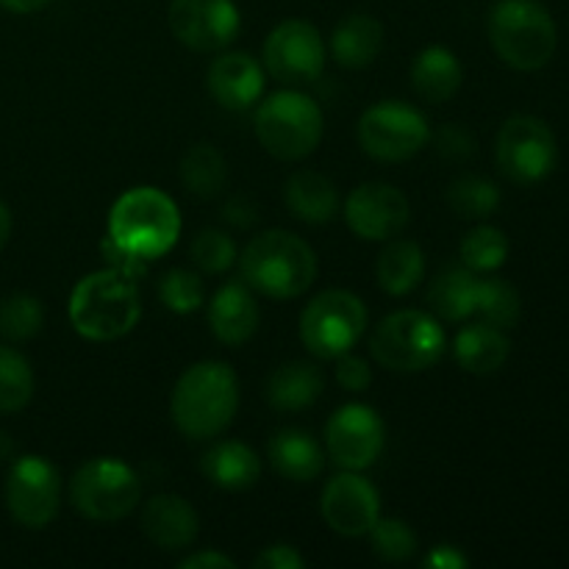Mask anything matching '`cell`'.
<instances>
[{
    "instance_id": "obj_1",
    "label": "cell",
    "mask_w": 569,
    "mask_h": 569,
    "mask_svg": "<svg viewBox=\"0 0 569 569\" xmlns=\"http://www.w3.org/2000/svg\"><path fill=\"white\" fill-rule=\"evenodd\" d=\"M239 409L237 372L226 361H200L183 370L170 398L178 431L192 442H206L226 431Z\"/></svg>"
},
{
    "instance_id": "obj_2",
    "label": "cell",
    "mask_w": 569,
    "mask_h": 569,
    "mask_svg": "<svg viewBox=\"0 0 569 569\" xmlns=\"http://www.w3.org/2000/svg\"><path fill=\"white\" fill-rule=\"evenodd\" d=\"M142 317L137 278L128 272L98 270L81 278L70 295V322L76 333L92 342H114L137 328Z\"/></svg>"
},
{
    "instance_id": "obj_3",
    "label": "cell",
    "mask_w": 569,
    "mask_h": 569,
    "mask_svg": "<svg viewBox=\"0 0 569 569\" xmlns=\"http://www.w3.org/2000/svg\"><path fill=\"white\" fill-rule=\"evenodd\" d=\"M239 270L242 281L267 298H300L317 278V253L298 233L276 228L244 244Z\"/></svg>"
},
{
    "instance_id": "obj_4",
    "label": "cell",
    "mask_w": 569,
    "mask_h": 569,
    "mask_svg": "<svg viewBox=\"0 0 569 569\" xmlns=\"http://www.w3.org/2000/svg\"><path fill=\"white\" fill-rule=\"evenodd\" d=\"M181 237V214L170 194L156 187L128 189L109 214V239L133 259H159Z\"/></svg>"
},
{
    "instance_id": "obj_5",
    "label": "cell",
    "mask_w": 569,
    "mask_h": 569,
    "mask_svg": "<svg viewBox=\"0 0 569 569\" xmlns=\"http://www.w3.org/2000/svg\"><path fill=\"white\" fill-rule=\"evenodd\" d=\"M489 42L506 64L533 72L553 59L559 33L550 11L537 0H498L489 11Z\"/></svg>"
},
{
    "instance_id": "obj_6",
    "label": "cell",
    "mask_w": 569,
    "mask_h": 569,
    "mask_svg": "<svg viewBox=\"0 0 569 569\" xmlns=\"http://www.w3.org/2000/svg\"><path fill=\"white\" fill-rule=\"evenodd\" d=\"M256 139L270 156L298 161L315 153L322 142V109L298 89H281L256 109Z\"/></svg>"
},
{
    "instance_id": "obj_7",
    "label": "cell",
    "mask_w": 569,
    "mask_h": 569,
    "mask_svg": "<svg viewBox=\"0 0 569 569\" xmlns=\"http://www.w3.org/2000/svg\"><path fill=\"white\" fill-rule=\"evenodd\" d=\"M445 331L426 311L406 309L383 317L370 337V353L383 370L426 372L445 356Z\"/></svg>"
},
{
    "instance_id": "obj_8",
    "label": "cell",
    "mask_w": 569,
    "mask_h": 569,
    "mask_svg": "<svg viewBox=\"0 0 569 569\" xmlns=\"http://www.w3.org/2000/svg\"><path fill=\"white\" fill-rule=\"evenodd\" d=\"M142 498L139 476L120 459H89L70 478V503L92 522H117Z\"/></svg>"
},
{
    "instance_id": "obj_9",
    "label": "cell",
    "mask_w": 569,
    "mask_h": 569,
    "mask_svg": "<svg viewBox=\"0 0 569 569\" xmlns=\"http://www.w3.org/2000/svg\"><path fill=\"white\" fill-rule=\"evenodd\" d=\"M367 331V306L348 289L317 295L300 315V339L317 359H339Z\"/></svg>"
},
{
    "instance_id": "obj_10",
    "label": "cell",
    "mask_w": 569,
    "mask_h": 569,
    "mask_svg": "<svg viewBox=\"0 0 569 569\" xmlns=\"http://www.w3.org/2000/svg\"><path fill=\"white\" fill-rule=\"evenodd\" d=\"M431 139L422 111L406 100H383L370 106L359 120V144L367 156L387 164L411 159Z\"/></svg>"
},
{
    "instance_id": "obj_11",
    "label": "cell",
    "mask_w": 569,
    "mask_h": 569,
    "mask_svg": "<svg viewBox=\"0 0 569 569\" xmlns=\"http://www.w3.org/2000/svg\"><path fill=\"white\" fill-rule=\"evenodd\" d=\"M495 159L511 183L531 187L556 170L559 148L548 122L533 114H515L500 128Z\"/></svg>"
},
{
    "instance_id": "obj_12",
    "label": "cell",
    "mask_w": 569,
    "mask_h": 569,
    "mask_svg": "<svg viewBox=\"0 0 569 569\" xmlns=\"http://www.w3.org/2000/svg\"><path fill=\"white\" fill-rule=\"evenodd\" d=\"M6 506L22 528L42 531L56 520L61 506L59 470L42 456H22L6 476Z\"/></svg>"
},
{
    "instance_id": "obj_13",
    "label": "cell",
    "mask_w": 569,
    "mask_h": 569,
    "mask_svg": "<svg viewBox=\"0 0 569 569\" xmlns=\"http://www.w3.org/2000/svg\"><path fill=\"white\" fill-rule=\"evenodd\" d=\"M264 67L276 81L289 87L317 81L326 70L322 33L306 20H283L267 37Z\"/></svg>"
},
{
    "instance_id": "obj_14",
    "label": "cell",
    "mask_w": 569,
    "mask_h": 569,
    "mask_svg": "<svg viewBox=\"0 0 569 569\" xmlns=\"http://www.w3.org/2000/svg\"><path fill=\"white\" fill-rule=\"evenodd\" d=\"M383 420L376 409L365 403H348L331 415L326 426L328 456L342 470H367L378 461L383 450Z\"/></svg>"
},
{
    "instance_id": "obj_15",
    "label": "cell",
    "mask_w": 569,
    "mask_h": 569,
    "mask_svg": "<svg viewBox=\"0 0 569 569\" xmlns=\"http://www.w3.org/2000/svg\"><path fill=\"white\" fill-rule=\"evenodd\" d=\"M167 22L178 42L189 50L214 53L233 42L242 17L233 0H170Z\"/></svg>"
},
{
    "instance_id": "obj_16",
    "label": "cell",
    "mask_w": 569,
    "mask_h": 569,
    "mask_svg": "<svg viewBox=\"0 0 569 569\" xmlns=\"http://www.w3.org/2000/svg\"><path fill=\"white\" fill-rule=\"evenodd\" d=\"M411 220V206L398 187L383 181L361 183L345 203V222L365 242L395 239Z\"/></svg>"
},
{
    "instance_id": "obj_17",
    "label": "cell",
    "mask_w": 569,
    "mask_h": 569,
    "mask_svg": "<svg viewBox=\"0 0 569 569\" xmlns=\"http://www.w3.org/2000/svg\"><path fill=\"white\" fill-rule=\"evenodd\" d=\"M322 520L342 537H367L381 517V495L356 470L331 478L320 498Z\"/></svg>"
},
{
    "instance_id": "obj_18",
    "label": "cell",
    "mask_w": 569,
    "mask_h": 569,
    "mask_svg": "<svg viewBox=\"0 0 569 569\" xmlns=\"http://www.w3.org/2000/svg\"><path fill=\"white\" fill-rule=\"evenodd\" d=\"M209 94L228 111H244L259 103L264 92V70L250 53L233 50L211 61L206 76Z\"/></svg>"
},
{
    "instance_id": "obj_19",
    "label": "cell",
    "mask_w": 569,
    "mask_h": 569,
    "mask_svg": "<svg viewBox=\"0 0 569 569\" xmlns=\"http://www.w3.org/2000/svg\"><path fill=\"white\" fill-rule=\"evenodd\" d=\"M259 322L261 311L248 283H222L214 298L209 300V328L228 348H239V345L250 342L253 333L259 331Z\"/></svg>"
},
{
    "instance_id": "obj_20",
    "label": "cell",
    "mask_w": 569,
    "mask_h": 569,
    "mask_svg": "<svg viewBox=\"0 0 569 569\" xmlns=\"http://www.w3.org/2000/svg\"><path fill=\"white\" fill-rule=\"evenodd\" d=\"M142 531L167 553L187 550L198 539V511L181 495H153L142 509Z\"/></svg>"
},
{
    "instance_id": "obj_21",
    "label": "cell",
    "mask_w": 569,
    "mask_h": 569,
    "mask_svg": "<svg viewBox=\"0 0 569 569\" xmlns=\"http://www.w3.org/2000/svg\"><path fill=\"white\" fill-rule=\"evenodd\" d=\"M200 470L214 487L226 489V492H244L259 481L261 459L244 442L222 439L206 450L203 459H200Z\"/></svg>"
},
{
    "instance_id": "obj_22",
    "label": "cell",
    "mask_w": 569,
    "mask_h": 569,
    "mask_svg": "<svg viewBox=\"0 0 569 569\" xmlns=\"http://www.w3.org/2000/svg\"><path fill=\"white\" fill-rule=\"evenodd\" d=\"M283 203L298 220L322 226L337 217L339 192L331 178L317 170H298L283 183Z\"/></svg>"
},
{
    "instance_id": "obj_23",
    "label": "cell",
    "mask_w": 569,
    "mask_h": 569,
    "mask_svg": "<svg viewBox=\"0 0 569 569\" xmlns=\"http://www.w3.org/2000/svg\"><path fill=\"white\" fill-rule=\"evenodd\" d=\"M267 456H270V465L276 467L278 476L295 483L315 481L326 470V453H322V448L309 433L298 431V428L278 431L270 439V445H267Z\"/></svg>"
},
{
    "instance_id": "obj_24",
    "label": "cell",
    "mask_w": 569,
    "mask_h": 569,
    "mask_svg": "<svg viewBox=\"0 0 569 569\" xmlns=\"http://www.w3.org/2000/svg\"><path fill=\"white\" fill-rule=\"evenodd\" d=\"M465 81L461 61L453 50L431 44L411 61V87L426 103H445L453 98Z\"/></svg>"
},
{
    "instance_id": "obj_25",
    "label": "cell",
    "mask_w": 569,
    "mask_h": 569,
    "mask_svg": "<svg viewBox=\"0 0 569 569\" xmlns=\"http://www.w3.org/2000/svg\"><path fill=\"white\" fill-rule=\"evenodd\" d=\"M476 272L465 264H448L433 276L431 287H428V306L439 320L461 322L476 315Z\"/></svg>"
},
{
    "instance_id": "obj_26",
    "label": "cell",
    "mask_w": 569,
    "mask_h": 569,
    "mask_svg": "<svg viewBox=\"0 0 569 569\" xmlns=\"http://www.w3.org/2000/svg\"><path fill=\"white\" fill-rule=\"evenodd\" d=\"M511 342L506 331L487 326V322H476V326L461 328L459 337L453 339V359L459 361L461 370L472 372V376H489L498 372L509 359Z\"/></svg>"
},
{
    "instance_id": "obj_27",
    "label": "cell",
    "mask_w": 569,
    "mask_h": 569,
    "mask_svg": "<svg viewBox=\"0 0 569 569\" xmlns=\"http://www.w3.org/2000/svg\"><path fill=\"white\" fill-rule=\"evenodd\" d=\"M326 378L320 367L306 361H289L272 370L267 381V400L276 411H303L320 400Z\"/></svg>"
},
{
    "instance_id": "obj_28",
    "label": "cell",
    "mask_w": 569,
    "mask_h": 569,
    "mask_svg": "<svg viewBox=\"0 0 569 569\" xmlns=\"http://www.w3.org/2000/svg\"><path fill=\"white\" fill-rule=\"evenodd\" d=\"M383 48V26L370 14H348L331 33V53L337 64L361 70L378 59Z\"/></svg>"
},
{
    "instance_id": "obj_29",
    "label": "cell",
    "mask_w": 569,
    "mask_h": 569,
    "mask_svg": "<svg viewBox=\"0 0 569 569\" xmlns=\"http://www.w3.org/2000/svg\"><path fill=\"white\" fill-rule=\"evenodd\" d=\"M422 276H426V256L420 244L409 239H392L376 261L378 287L395 298L415 292Z\"/></svg>"
},
{
    "instance_id": "obj_30",
    "label": "cell",
    "mask_w": 569,
    "mask_h": 569,
    "mask_svg": "<svg viewBox=\"0 0 569 569\" xmlns=\"http://www.w3.org/2000/svg\"><path fill=\"white\" fill-rule=\"evenodd\" d=\"M181 183L194 198H217L228 183V164L220 150L209 142L192 144L181 159Z\"/></svg>"
},
{
    "instance_id": "obj_31",
    "label": "cell",
    "mask_w": 569,
    "mask_h": 569,
    "mask_svg": "<svg viewBox=\"0 0 569 569\" xmlns=\"http://www.w3.org/2000/svg\"><path fill=\"white\" fill-rule=\"evenodd\" d=\"M476 315L481 317V322L487 326L500 328V331H509L520 322L522 315V300L520 292L511 287L503 278H487V281H478V295H476Z\"/></svg>"
},
{
    "instance_id": "obj_32",
    "label": "cell",
    "mask_w": 569,
    "mask_h": 569,
    "mask_svg": "<svg viewBox=\"0 0 569 569\" xmlns=\"http://www.w3.org/2000/svg\"><path fill=\"white\" fill-rule=\"evenodd\" d=\"M33 398V370L22 353L0 345V415H17Z\"/></svg>"
},
{
    "instance_id": "obj_33",
    "label": "cell",
    "mask_w": 569,
    "mask_h": 569,
    "mask_svg": "<svg viewBox=\"0 0 569 569\" xmlns=\"http://www.w3.org/2000/svg\"><path fill=\"white\" fill-rule=\"evenodd\" d=\"M448 206L465 220H483L500 206V189L489 178L461 176L448 187Z\"/></svg>"
},
{
    "instance_id": "obj_34",
    "label": "cell",
    "mask_w": 569,
    "mask_h": 569,
    "mask_svg": "<svg viewBox=\"0 0 569 569\" xmlns=\"http://www.w3.org/2000/svg\"><path fill=\"white\" fill-rule=\"evenodd\" d=\"M44 326L42 300L33 295L17 292L0 300V337L9 342H28Z\"/></svg>"
},
{
    "instance_id": "obj_35",
    "label": "cell",
    "mask_w": 569,
    "mask_h": 569,
    "mask_svg": "<svg viewBox=\"0 0 569 569\" xmlns=\"http://www.w3.org/2000/svg\"><path fill=\"white\" fill-rule=\"evenodd\" d=\"M509 259V237L495 226H478L461 242V264L472 272H492Z\"/></svg>"
},
{
    "instance_id": "obj_36",
    "label": "cell",
    "mask_w": 569,
    "mask_h": 569,
    "mask_svg": "<svg viewBox=\"0 0 569 569\" xmlns=\"http://www.w3.org/2000/svg\"><path fill=\"white\" fill-rule=\"evenodd\" d=\"M367 537H370L372 553L381 561H389V565L409 561L417 553V533L403 520H381L378 517V522L370 528Z\"/></svg>"
},
{
    "instance_id": "obj_37",
    "label": "cell",
    "mask_w": 569,
    "mask_h": 569,
    "mask_svg": "<svg viewBox=\"0 0 569 569\" xmlns=\"http://www.w3.org/2000/svg\"><path fill=\"white\" fill-rule=\"evenodd\" d=\"M159 300L164 303V309L176 311V315H192L203 306V281L198 272L176 267L161 276Z\"/></svg>"
},
{
    "instance_id": "obj_38",
    "label": "cell",
    "mask_w": 569,
    "mask_h": 569,
    "mask_svg": "<svg viewBox=\"0 0 569 569\" xmlns=\"http://www.w3.org/2000/svg\"><path fill=\"white\" fill-rule=\"evenodd\" d=\"M189 256H192V261L206 276H222V272H228L237 264V242L226 231L206 228V231L194 237Z\"/></svg>"
},
{
    "instance_id": "obj_39",
    "label": "cell",
    "mask_w": 569,
    "mask_h": 569,
    "mask_svg": "<svg viewBox=\"0 0 569 569\" xmlns=\"http://www.w3.org/2000/svg\"><path fill=\"white\" fill-rule=\"evenodd\" d=\"M433 144H437V153L448 161H467L476 153V137L470 133V128L459 126V122H448L439 128Z\"/></svg>"
},
{
    "instance_id": "obj_40",
    "label": "cell",
    "mask_w": 569,
    "mask_h": 569,
    "mask_svg": "<svg viewBox=\"0 0 569 569\" xmlns=\"http://www.w3.org/2000/svg\"><path fill=\"white\" fill-rule=\"evenodd\" d=\"M337 381L348 392H367L372 383L370 361L361 359V356H353L348 350V353H342L337 359Z\"/></svg>"
},
{
    "instance_id": "obj_41",
    "label": "cell",
    "mask_w": 569,
    "mask_h": 569,
    "mask_svg": "<svg viewBox=\"0 0 569 569\" xmlns=\"http://www.w3.org/2000/svg\"><path fill=\"white\" fill-rule=\"evenodd\" d=\"M306 565L303 556L292 548V545H272L264 553L256 556V569H300Z\"/></svg>"
},
{
    "instance_id": "obj_42",
    "label": "cell",
    "mask_w": 569,
    "mask_h": 569,
    "mask_svg": "<svg viewBox=\"0 0 569 569\" xmlns=\"http://www.w3.org/2000/svg\"><path fill=\"white\" fill-rule=\"evenodd\" d=\"M222 217H226V220L231 222V226L250 228L256 222L253 200H250L248 194H237V198H231L226 203V209H222Z\"/></svg>"
},
{
    "instance_id": "obj_43",
    "label": "cell",
    "mask_w": 569,
    "mask_h": 569,
    "mask_svg": "<svg viewBox=\"0 0 569 569\" xmlns=\"http://www.w3.org/2000/svg\"><path fill=\"white\" fill-rule=\"evenodd\" d=\"M422 565L431 569H465L470 565V559H467L459 548H453V545H439V548H433L431 553L426 556Z\"/></svg>"
},
{
    "instance_id": "obj_44",
    "label": "cell",
    "mask_w": 569,
    "mask_h": 569,
    "mask_svg": "<svg viewBox=\"0 0 569 569\" xmlns=\"http://www.w3.org/2000/svg\"><path fill=\"white\" fill-rule=\"evenodd\" d=\"M181 569H231L233 559L217 553V550H200V553L187 556V559L178 561Z\"/></svg>"
},
{
    "instance_id": "obj_45",
    "label": "cell",
    "mask_w": 569,
    "mask_h": 569,
    "mask_svg": "<svg viewBox=\"0 0 569 569\" xmlns=\"http://www.w3.org/2000/svg\"><path fill=\"white\" fill-rule=\"evenodd\" d=\"M50 0H0V9L11 11V14H33L42 11Z\"/></svg>"
},
{
    "instance_id": "obj_46",
    "label": "cell",
    "mask_w": 569,
    "mask_h": 569,
    "mask_svg": "<svg viewBox=\"0 0 569 569\" xmlns=\"http://www.w3.org/2000/svg\"><path fill=\"white\" fill-rule=\"evenodd\" d=\"M9 237H11V211H9V206L0 200V250L6 248Z\"/></svg>"
}]
</instances>
